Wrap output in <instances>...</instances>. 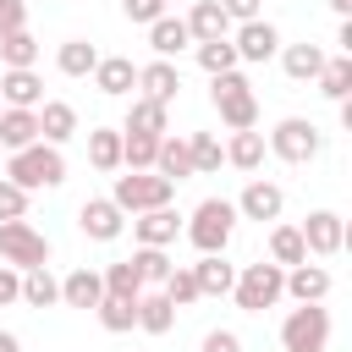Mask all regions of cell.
<instances>
[{
	"label": "cell",
	"mask_w": 352,
	"mask_h": 352,
	"mask_svg": "<svg viewBox=\"0 0 352 352\" xmlns=\"http://www.w3.org/2000/svg\"><path fill=\"white\" fill-rule=\"evenodd\" d=\"M187 154H192V176H209V170H220V160H226L220 138H209V132H192V138H187Z\"/></svg>",
	"instance_id": "cell-37"
},
{
	"label": "cell",
	"mask_w": 352,
	"mask_h": 352,
	"mask_svg": "<svg viewBox=\"0 0 352 352\" xmlns=\"http://www.w3.org/2000/svg\"><path fill=\"white\" fill-rule=\"evenodd\" d=\"M6 182H16L22 192H33V187H60V182H66V160H60V148H50V143L16 148V154H6Z\"/></svg>",
	"instance_id": "cell-1"
},
{
	"label": "cell",
	"mask_w": 352,
	"mask_h": 352,
	"mask_svg": "<svg viewBox=\"0 0 352 352\" xmlns=\"http://www.w3.org/2000/svg\"><path fill=\"white\" fill-rule=\"evenodd\" d=\"M99 324L110 330V336H121V330H132L138 324V302H126V297H99Z\"/></svg>",
	"instance_id": "cell-38"
},
{
	"label": "cell",
	"mask_w": 352,
	"mask_h": 352,
	"mask_svg": "<svg viewBox=\"0 0 352 352\" xmlns=\"http://www.w3.org/2000/svg\"><path fill=\"white\" fill-rule=\"evenodd\" d=\"M187 44H192V33H187V22H182V16H160V22H148V50H154L160 60L182 55Z\"/></svg>",
	"instance_id": "cell-23"
},
{
	"label": "cell",
	"mask_w": 352,
	"mask_h": 352,
	"mask_svg": "<svg viewBox=\"0 0 352 352\" xmlns=\"http://www.w3.org/2000/svg\"><path fill=\"white\" fill-rule=\"evenodd\" d=\"M170 324H176V302H170L165 292H143V297H138V330L170 336Z\"/></svg>",
	"instance_id": "cell-24"
},
{
	"label": "cell",
	"mask_w": 352,
	"mask_h": 352,
	"mask_svg": "<svg viewBox=\"0 0 352 352\" xmlns=\"http://www.w3.org/2000/svg\"><path fill=\"white\" fill-rule=\"evenodd\" d=\"M170 198H176V182H165L160 170H126L116 176V192H110L121 214H148V209H165Z\"/></svg>",
	"instance_id": "cell-3"
},
{
	"label": "cell",
	"mask_w": 352,
	"mask_h": 352,
	"mask_svg": "<svg viewBox=\"0 0 352 352\" xmlns=\"http://www.w3.org/2000/svg\"><path fill=\"white\" fill-rule=\"evenodd\" d=\"M138 88H143V99H154V104L170 110V99L182 94V72L170 60H148V66H138Z\"/></svg>",
	"instance_id": "cell-14"
},
{
	"label": "cell",
	"mask_w": 352,
	"mask_h": 352,
	"mask_svg": "<svg viewBox=\"0 0 352 352\" xmlns=\"http://www.w3.org/2000/svg\"><path fill=\"white\" fill-rule=\"evenodd\" d=\"M231 50H236V60H270V55L280 50V33H275V22L253 16V22H242V28H236Z\"/></svg>",
	"instance_id": "cell-12"
},
{
	"label": "cell",
	"mask_w": 352,
	"mask_h": 352,
	"mask_svg": "<svg viewBox=\"0 0 352 352\" xmlns=\"http://www.w3.org/2000/svg\"><path fill=\"white\" fill-rule=\"evenodd\" d=\"M88 160H94V170H116L121 165V132L116 126H94L88 132Z\"/></svg>",
	"instance_id": "cell-34"
},
{
	"label": "cell",
	"mask_w": 352,
	"mask_h": 352,
	"mask_svg": "<svg viewBox=\"0 0 352 352\" xmlns=\"http://www.w3.org/2000/svg\"><path fill=\"white\" fill-rule=\"evenodd\" d=\"M0 110H6V104H0Z\"/></svg>",
	"instance_id": "cell-51"
},
{
	"label": "cell",
	"mask_w": 352,
	"mask_h": 352,
	"mask_svg": "<svg viewBox=\"0 0 352 352\" xmlns=\"http://www.w3.org/2000/svg\"><path fill=\"white\" fill-rule=\"evenodd\" d=\"M72 132H77V110H72L66 99H44V104H38V143L60 148Z\"/></svg>",
	"instance_id": "cell-16"
},
{
	"label": "cell",
	"mask_w": 352,
	"mask_h": 352,
	"mask_svg": "<svg viewBox=\"0 0 352 352\" xmlns=\"http://www.w3.org/2000/svg\"><path fill=\"white\" fill-rule=\"evenodd\" d=\"M121 132L165 138V132H170V110H165V104H154V99H132V110H126V126H121Z\"/></svg>",
	"instance_id": "cell-25"
},
{
	"label": "cell",
	"mask_w": 352,
	"mask_h": 352,
	"mask_svg": "<svg viewBox=\"0 0 352 352\" xmlns=\"http://www.w3.org/2000/svg\"><path fill=\"white\" fill-rule=\"evenodd\" d=\"M99 297H104V280H99V270H88V264L60 280V302H66V308H99Z\"/></svg>",
	"instance_id": "cell-21"
},
{
	"label": "cell",
	"mask_w": 352,
	"mask_h": 352,
	"mask_svg": "<svg viewBox=\"0 0 352 352\" xmlns=\"http://www.w3.org/2000/svg\"><path fill=\"white\" fill-rule=\"evenodd\" d=\"M0 60H6V72H33V60H38V38H33L28 28L6 33V38H0Z\"/></svg>",
	"instance_id": "cell-28"
},
{
	"label": "cell",
	"mask_w": 352,
	"mask_h": 352,
	"mask_svg": "<svg viewBox=\"0 0 352 352\" xmlns=\"http://www.w3.org/2000/svg\"><path fill=\"white\" fill-rule=\"evenodd\" d=\"M286 292L297 302H324L330 297V270L324 264H292L286 270Z\"/></svg>",
	"instance_id": "cell-19"
},
{
	"label": "cell",
	"mask_w": 352,
	"mask_h": 352,
	"mask_svg": "<svg viewBox=\"0 0 352 352\" xmlns=\"http://www.w3.org/2000/svg\"><path fill=\"white\" fill-rule=\"evenodd\" d=\"M126 22H160L165 16V0H121Z\"/></svg>",
	"instance_id": "cell-43"
},
{
	"label": "cell",
	"mask_w": 352,
	"mask_h": 352,
	"mask_svg": "<svg viewBox=\"0 0 352 352\" xmlns=\"http://www.w3.org/2000/svg\"><path fill=\"white\" fill-rule=\"evenodd\" d=\"M132 264H138V275H143V286H165L170 280V258H165V248H138L132 253Z\"/></svg>",
	"instance_id": "cell-39"
},
{
	"label": "cell",
	"mask_w": 352,
	"mask_h": 352,
	"mask_svg": "<svg viewBox=\"0 0 352 352\" xmlns=\"http://www.w3.org/2000/svg\"><path fill=\"white\" fill-rule=\"evenodd\" d=\"M280 66H286L292 82H314V77L324 72V50H319V44H292V50L280 55Z\"/></svg>",
	"instance_id": "cell-29"
},
{
	"label": "cell",
	"mask_w": 352,
	"mask_h": 352,
	"mask_svg": "<svg viewBox=\"0 0 352 352\" xmlns=\"http://www.w3.org/2000/svg\"><path fill=\"white\" fill-rule=\"evenodd\" d=\"M160 292H165L176 308H187V302H198V297H204V292H198V280H192V270H170V280H165Z\"/></svg>",
	"instance_id": "cell-41"
},
{
	"label": "cell",
	"mask_w": 352,
	"mask_h": 352,
	"mask_svg": "<svg viewBox=\"0 0 352 352\" xmlns=\"http://www.w3.org/2000/svg\"><path fill=\"white\" fill-rule=\"evenodd\" d=\"M104 297H126V302H138L143 297V275H138V264L132 258H116V264H104Z\"/></svg>",
	"instance_id": "cell-27"
},
{
	"label": "cell",
	"mask_w": 352,
	"mask_h": 352,
	"mask_svg": "<svg viewBox=\"0 0 352 352\" xmlns=\"http://www.w3.org/2000/svg\"><path fill=\"white\" fill-rule=\"evenodd\" d=\"M22 214H28V192L0 176V220H22Z\"/></svg>",
	"instance_id": "cell-42"
},
{
	"label": "cell",
	"mask_w": 352,
	"mask_h": 352,
	"mask_svg": "<svg viewBox=\"0 0 352 352\" xmlns=\"http://www.w3.org/2000/svg\"><path fill=\"white\" fill-rule=\"evenodd\" d=\"M38 143V110H0V148H33Z\"/></svg>",
	"instance_id": "cell-20"
},
{
	"label": "cell",
	"mask_w": 352,
	"mask_h": 352,
	"mask_svg": "<svg viewBox=\"0 0 352 352\" xmlns=\"http://www.w3.org/2000/svg\"><path fill=\"white\" fill-rule=\"evenodd\" d=\"M204 352H242V336L236 330H209L204 336Z\"/></svg>",
	"instance_id": "cell-46"
},
{
	"label": "cell",
	"mask_w": 352,
	"mask_h": 352,
	"mask_svg": "<svg viewBox=\"0 0 352 352\" xmlns=\"http://www.w3.org/2000/svg\"><path fill=\"white\" fill-rule=\"evenodd\" d=\"M176 231H182V214H176L170 204H165V209H148V214H132V236H138V248H170Z\"/></svg>",
	"instance_id": "cell-13"
},
{
	"label": "cell",
	"mask_w": 352,
	"mask_h": 352,
	"mask_svg": "<svg viewBox=\"0 0 352 352\" xmlns=\"http://www.w3.org/2000/svg\"><path fill=\"white\" fill-rule=\"evenodd\" d=\"M324 341H330V314L319 302H302V308L286 314V324H280L286 352H324Z\"/></svg>",
	"instance_id": "cell-8"
},
{
	"label": "cell",
	"mask_w": 352,
	"mask_h": 352,
	"mask_svg": "<svg viewBox=\"0 0 352 352\" xmlns=\"http://www.w3.org/2000/svg\"><path fill=\"white\" fill-rule=\"evenodd\" d=\"M0 264H11V270H44L50 264V236L33 231L28 220H0Z\"/></svg>",
	"instance_id": "cell-6"
},
{
	"label": "cell",
	"mask_w": 352,
	"mask_h": 352,
	"mask_svg": "<svg viewBox=\"0 0 352 352\" xmlns=\"http://www.w3.org/2000/svg\"><path fill=\"white\" fill-rule=\"evenodd\" d=\"M0 104H6V110H38V104H44L38 72H6V77H0Z\"/></svg>",
	"instance_id": "cell-17"
},
{
	"label": "cell",
	"mask_w": 352,
	"mask_h": 352,
	"mask_svg": "<svg viewBox=\"0 0 352 352\" xmlns=\"http://www.w3.org/2000/svg\"><path fill=\"white\" fill-rule=\"evenodd\" d=\"M28 28V0H0V38Z\"/></svg>",
	"instance_id": "cell-44"
},
{
	"label": "cell",
	"mask_w": 352,
	"mask_h": 352,
	"mask_svg": "<svg viewBox=\"0 0 352 352\" xmlns=\"http://www.w3.org/2000/svg\"><path fill=\"white\" fill-rule=\"evenodd\" d=\"M22 302H28V308L60 302V280L50 275V264H44V270H22Z\"/></svg>",
	"instance_id": "cell-33"
},
{
	"label": "cell",
	"mask_w": 352,
	"mask_h": 352,
	"mask_svg": "<svg viewBox=\"0 0 352 352\" xmlns=\"http://www.w3.org/2000/svg\"><path fill=\"white\" fill-rule=\"evenodd\" d=\"M314 82H319V94H324V99H336V104H341V99H352V55L324 60V72H319Z\"/></svg>",
	"instance_id": "cell-32"
},
{
	"label": "cell",
	"mask_w": 352,
	"mask_h": 352,
	"mask_svg": "<svg viewBox=\"0 0 352 352\" xmlns=\"http://www.w3.org/2000/svg\"><path fill=\"white\" fill-rule=\"evenodd\" d=\"M209 104L220 110V121H226L231 132H253V121H258V99H253V82H248L242 72H220V77L209 82Z\"/></svg>",
	"instance_id": "cell-2"
},
{
	"label": "cell",
	"mask_w": 352,
	"mask_h": 352,
	"mask_svg": "<svg viewBox=\"0 0 352 352\" xmlns=\"http://www.w3.org/2000/svg\"><path fill=\"white\" fill-rule=\"evenodd\" d=\"M231 231H236V209H231L226 198H204V204L192 209V220H187V236H192L198 253H226Z\"/></svg>",
	"instance_id": "cell-5"
},
{
	"label": "cell",
	"mask_w": 352,
	"mask_h": 352,
	"mask_svg": "<svg viewBox=\"0 0 352 352\" xmlns=\"http://www.w3.org/2000/svg\"><path fill=\"white\" fill-rule=\"evenodd\" d=\"M198 66H204L209 77H220V72H236V50H231V38H214V44H198Z\"/></svg>",
	"instance_id": "cell-40"
},
{
	"label": "cell",
	"mask_w": 352,
	"mask_h": 352,
	"mask_svg": "<svg viewBox=\"0 0 352 352\" xmlns=\"http://www.w3.org/2000/svg\"><path fill=\"white\" fill-rule=\"evenodd\" d=\"M192 280H198L204 297H226V292L236 286V264H226V253H204V258L192 264Z\"/></svg>",
	"instance_id": "cell-18"
},
{
	"label": "cell",
	"mask_w": 352,
	"mask_h": 352,
	"mask_svg": "<svg viewBox=\"0 0 352 352\" xmlns=\"http://www.w3.org/2000/svg\"><path fill=\"white\" fill-rule=\"evenodd\" d=\"M0 154H6V148H0Z\"/></svg>",
	"instance_id": "cell-50"
},
{
	"label": "cell",
	"mask_w": 352,
	"mask_h": 352,
	"mask_svg": "<svg viewBox=\"0 0 352 352\" xmlns=\"http://www.w3.org/2000/svg\"><path fill=\"white\" fill-rule=\"evenodd\" d=\"M270 264H280V270L308 264V248H302V231L297 226H275L270 231Z\"/></svg>",
	"instance_id": "cell-30"
},
{
	"label": "cell",
	"mask_w": 352,
	"mask_h": 352,
	"mask_svg": "<svg viewBox=\"0 0 352 352\" xmlns=\"http://www.w3.org/2000/svg\"><path fill=\"white\" fill-rule=\"evenodd\" d=\"M77 226H82V236H94V242H116V236L126 231V214H121L110 198H88V204L77 209Z\"/></svg>",
	"instance_id": "cell-11"
},
{
	"label": "cell",
	"mask_w": 352,
	"mask_h": 352,
	"mask_svg": "<svg viewBox=\"0 0 352 352\" xmlns=\"http://www.w3.org/2000/svg\"><path fill=\"white\" fill-rule=\"evenodd\" d=\"M187 33L198 38V44H214V38H231V16L214 6V0H198L192 6V16H187Z\"/></svg>",
	"instance_id": "cell-22"
},
{
	"label": "cell",
	"mask_w": 352,
	"mask_h": 352,
	"mask_svg": "<svg viewBox=\"0 0 352 352\" xmlns=\"http://www.w3.org/2000/svg\"><path fill=\"white\" fill-rule=\"evenodd\" d=\"M0 352H22V341H16L11 330H0Z\"/></svg>",
	"instance_id": "cell-48"
},
{
	"label": "cell",
	"mask_w": 352,
	"mask_h": 352,
	"mask_svg": "<svg viewBox=\"0 0 352 352\" xmlns=\"http://www.w3.org/2000/svg\"><path fill=\"white\" fill-rule=\"evenodd\" d=\"M236 308H248V314H264V308H275L280 297H286V270L280 264H242L236 270Z\"/></svg>",
	"instance_id": "cell-4"
},
{
	"label": "cell",
	"mask_w": 352,
	"mask_h": 352,
	"mask_svg": "<svg viewBox=\"0 0 352 352\" xmlns=\"http://www.w3.org/2000/svg\"><path fill=\"white\" fill-rule=\"evenodd\" d=\"M231 209H236L242 220H258V226H264V220H280V209H286V192H280L275 182H248V187H242V198H236Z\"/></svg>",
	"instance_id": "cell-10"
},
{
	"label": "cell",
	"mask_w": 352,
	"mask_h": 352,
	"mask_svg": "<svg viewBox=\"0 0 352 352\" xmlns=\"http://www.w3.org/2000/svg\"><path fill=\"white\" fill-rule=\"evenodd\" d=\"M297 231H302V248L319 253V258H336V253L346 248V220H341L336 209H314Z\"/></svg>",
	"instance_id": "cell-9"
},
{
	"label": "cell",
	"mask_w": 352,
	"mask_h": 352,
	"mask_svg": "<svg viewBox=\"0 0 352 352\" xmlns=\"http://www.w3.org/2000/svg\"><path fill=\"white\" fill-rule=\"evenodd\" d=\"M226 160H231L236 170H258V165H264V138H258V132H231Z\"/></svg>",
	"instance_id": "cell-36"
},
{
	"label": "cell",
	"mask_w": 352,
	"mask_h": 352,
	"mask_svg": "<svg viewBox=\"0 0 352 352\" xmlns=\"http://www.w3.org/2000/svg\"><path fill=\"white\" fill-rule=\"evenodd\" d=\"M154 170L165 176V182H187L192 176V154H187V138H160V154H154Z\"/></svg>",
	"instance_id": "cell-26"
},
{
	"label": "cell",
	"mask_w": 352,
	"mask_h": 352,
	"mask_svg": "<svg viewBox=\"0 0 352 352\" xmlns=\"http://www.w3.org/2000/svg\"><path fill=\"white\" fill-rule=\"evenodd\" d=\"M214 6H220L231 22H253V16H258V0H214Z\"/></svg>",
	"instance_id": "cell-47"
},
{
	"label": "cell",
	"mask_w": 352,
	"mask_h": 352,
	"mask_svg": "<svg viewBox=\"0 0 352 352\" xmlns=\"http://www.w3.org/2000/svg\"><path fill=\"white\" fill-rule=\"evenodd\" d=\"M319 148H324V132H319L314 121H302V116H286V121L270 132V154L286 160V165H308Z\"/></svg>",
	"instance_id": "cell-7"
},
{
	"label": "cell",
	"mask_w": 352,
	"mask_h": 352,
	"mask_svg": "<svg viewBox=\"0 0 352 352\" xmlns=\"http://www.w3.org/2000/svg\"><path fill=\"white\" fill-rule=\"evenodd\" d=\"M55 66H60L66 77H94V66H99V50H94L88 38H66V44H60V55H55Z\"/></svg>",
	"instance_id": "cell-31"
},
{
	"label": "cell",
	"mask_w": 352,
	"mask_h": 352,
	"mask_svg": "<svg viewBox=\"0 0 352 352\" xmlns=\"http://www.w3.org/2000/svg\"><path fill=\"white\" fill-rule=\"evenodd\" d=\"M94 88L110 94V99H121V94L138 88V66H132L126 55H99V66H94Z\"/></svg>",
	"instance_id": "cell-15"
},
{
	"label": "cell",
	"mask_w": 352,
	"mask_h": 352,
	"mask_svg": "<svg viewBox=\"0 0 352 352\" xmlns=\"http://www.w3.org/2000/svg\"><path fill=\"white\" fill-rule=\"evenodd\" d=\"M324 6H330L336 16H352V0H324Z\"/></svg>",
	"instance_id": "cell-49"
},
{
	"label": "cell",
	"mask_w": 352,
	"mask_h": 352,
	"mask_svg": "<svg viewBox=\"0 0 352 352\" xmlns=\"http://www.w3.org/2000/svg\"><path fill=\"white\" fill-rule=\"evenodd\" d=\"M154 154H160V138L121 132V165H126V170H154Z\"/></svg>",
	"instance_id": "cell-35"
},
{
	"label": "cell",
	"mask_w": 352,
	"mask_h": 352,
	"mask_svg": "<svg viewBox=\"0 0 352 352\" xmlns=\"http://www.w3.org/2000/svg\"><path fill=\"white\" fill-rule=\"evenodd\" d=\"M6 302H22V270H11V264H0V308Z\"/></svg>",
	"instance_id": "cell-45"
}]
</instances>
